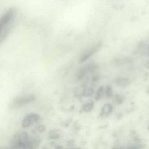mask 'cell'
Here are the masks:
<instances>
[{
    "label": "cell",
    "mask_w": 149,
    "mask_h": 149,
    "mask_svg": "<svg viewBox=\"0 0 149 149\" xmlns=\"http://www.w3.org/2000/svg\"><path fill=\"white\" fill-rule=\"evenodd\" d=\"M139 149L138 147L136 146H130V147H128L127 149Z\"/></svg>",
    "instance_id": "cell-13"
},
{
    "label": "cell",
    "mask_w": 149,
    "mask_h": 149,
    "mask_svg": "<svg viewBox=\"0 0 149 149\" xmlns=\"http://www.w3.org/2000/svg\"><path fill=\"white\" fill-rule=\"evenodd\" d=\"M111 149H123L121 148H118V147H113Z\"/></svg>",
    "instance_id": "cell-15"
},
{
    "label": "cell",
    "mask_w": 149,
    "mask_h": 149,
    "mask_svg": "<svg viewBox=\"0 0 149 149\" xmlns=\"http://www.w3.org/2000/svg\"><path fill=\"white\" fill-rule=\"evenodd\" d=\"M96 68V65L94 63H88L82 66L78 70L76 75L77 81H80L84 78L87 74L92 72Z\"/></svg>",
    "instance_id": "cell-2"
},
{
    "label": "cell",
    "mask_w": 149,
    "mask_h": 149,
    "mask_svg": "<svg viewBox=\"0 0 149 149\" xmlns=\"http://www.w3.org/2000/svg\"><path fill=\"white\" fill-rule=\"evenodd\" d=\"M94 93V90L91 88H87L84 90L83 95L84 97H89Z\"/></svg>",
    "instance_id": "cell-9"
},
{
    "label": "cell",
    "mask_w": 149,
    "mask_h": 149,
    "mask_svg": "<svg viewBox=\"0 0 149 149\" xmlns=\"http://www.w3.org/2000/svg\"><path fill=\"white\" fill-rule=\"evenodd\" d=\"M105 90V88H104V86H101L100 88H99L98 90H97V91L96 95V99L97 100H99L103 94Z\"/></svg>",
    "instance_id": "cell-10"
},
{
    "label": "cell",
    "mask_w": 149,
    "mask_h": 149,
    "mask_svg": "<svg viewBox=\"0 0 149 149\" xmlns=\"http://www.w3.org/2000/svg\"><path fill=\"white\" fill-rule=\"evenodd\" d=\"M40 119V116L36 113H32L25 117L22 122V126L28 128L34 123H37Z\"/></svg>",
    "instance_id": "cell-5"
},
{
    "label": "cell",
    "mask_w": 149,
    "mask_h": 149,
    "mask_svg": "<svg viewBox=\"0 0 149 149\" xmlns=\"http://www.w3.org/2000/svg\"><path fill=\"white\" fill-rule=\"evenodd\" d=\"M38 130L40 131H43V130H45V128H44V127L42 125H41V126H39L38 127Z\"/></svg>",
    "instance_id": "cell-14"
},
{
    "label": "cell",
    "mask_w": 149,
    "mask_h": 149,
    "mask_svg": "<svg viewBox=\"0 0 149 149\" xmlns=\"http://www.w3.org/2000/svg\"><path fill=\"white\" fill-rule=\"evenodd\" d=\"M116 83L117 85L120 87H125L128 85L129 81L126 78L121 77V78H117L116 81Z\"/></svg>",
    "instance_id": "cell-7"
},
{
    "label": "cell",
    "mask_w": 149,
    "mask_h": 149,
    "mask_svg": "<svg viewBox=\"0 0 149 149\" xmlns=\"http://www.w3.org/2000/svg\"><path fill=\"white\" fill-rule=\"evenodd\" d=\"M115 102L116 103L118 104H121L123 103L124 102V99L123 97H122L120 96V95H117L115 97Z\"/></svg>",
    "instance_id": "cell-12"
},
{
    "label": "cell",
    "mask_w": 149,
    "mask_h": 149,
    "mask_svg": "<svg viewBox=\"0 0 149 149\" xmlns=\"http://www.w3.org/2000/svg\"><path fill=\"white\" fill-rule=\"evenodd\" d=\"M104 93L107 97H111L112 96V90L111 87L109 85L106 86L104 90Z\"/></svg>",
    "instance_id": "cell-11"
},
{
    "label": "cell",
    "mask_w": 149,
    "mask_h": 149,
    "mask_svg": "<svg viewBox=\"0 0 149 149\" xmlns=\"http://www.w3.org/2000/svg\"><path fill=\"white\" fill-rule=\"evenodd\" d=\"M113 110V107L110 104H104L101 110L100 116L102 117L106 116L109 115Z\"/></svg>",
    "instance_id": "cell-6"
},
{
    "label": "cell",
    "mask_w": 149,
    "mask_h": 149,
    "mask_svg": "<svg viewBox=\"0 0 149 149\" xmlns=\"http://www.w3.org/2000/svg\"><path fill=\"white\" fill-rule=\"evenodd\" d=\"M94 107V103L93 102L88 103L85 104L83 107V110L84 112H89L92 110Z\"/></svg>",
    "instance_id": "cell-8"
},
{
    "label": "cell",
    "mask_w": 149,
    "mask_h": 149,
    "mask_svg": "<svg viewBox=\"0 0 149 149\" xmlns=\"http://www.w3.org/2000/svg\"><path fill=\"white\" fill-rule=\"evenodd\" d=\"M36 97L34 95L24 96L19 97L15 98L13 102V105L15 107H20L24 104L29 103L34 101Z\"/></svg>",
    "instance_id": "cell-3"
},
{
    "label": "cell",
    "mask_w": 149,
    "mask_h": 149,
    "mask_svg": "<svg viewBox=\"0 0 149 149\" xmlns=\"http://www.w3.org/2000/svg\"><path fill=\"white\" fill-rule=\"evenodd\" d=\"M148 130H149V126H148Z\"/></svg>",
    "instance_id": "cell-16"
},
{
    "label": "cell",
    "mask_w": 149,
    "mask_h": 149,
    "mask_svg": "<svg viewBox=\"0 0 149 149\" xmlns=\"http://www.w3.org/2000/svg\"><path fill=\"white\" fill-rule=\"evenodd\" d=\"M101 46H102L101 43H97L88 49V50H86L83 54L81 57L80 58L79 62L80 63L83 62L88 59L89 58H90L92 55L96 53V52H97L100 49Z\"/></svg>",
    "instance_id": "cell-4"
},
{
    "label": "cell",
    "mask_w": 149,
    "mask_h": 149,
    "mask_svg": "<svg viewBox=\"0 0 149 149\" xmlns=\"http://www.w3.org/2000/svg\"><path fill=\"white\" fill-rule=\"evenodd\" d=\"M16 14L15 8L11 7L7 10L0 20L1 42L6 39L11 32L14 24V19Z\"/></svg>",
    "instance_id": "cell-1"
}]
</instances>
